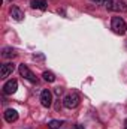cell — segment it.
Wrapping results in <instances>:
<instances>
[{"label": "cell", "instance_id": "cell-8", "mask_svg": "<svg viewBox=\"0 0 127 129\" xmlns=\"http://www.w3.org/2000/svg\"><path fill=\"white\" fill-rule=\"evenodd\" d=\"M5 120L8 122V123H12V122H17V119H18V113L15 111V110H12V108H8L6 111H5Z\"/></svg>", "mask_w": 127, "mask_h": 129}, {"label": "cell", "instance_id": "cell-11", "mask_svg": "<svg viewBox=\"0 0 127 129\" xmlns=\"http://www.w3.org/2000/svg\"><path fill=\"white\" fill-rule=\"evenodd\" d=\"M17 56V51L14 48H5L3 50V57L5 59H14Z\"/></svg>", "mask_w": 127, "mask_h": 129}, {"label": "cell", "instance_id": "cell-2", "mask_svg": "<svg viewBox=\"0 0 127 129\" xmlns=\"http://www.w3.org/2000/svg\"><path fill=\"white\" fill-rule=\"evenodd\" d=\"M111 27H112V30L117 33V35H124L127 30L126 21L121 17H114L112 18V23H111Z\"/></svg>", "mask_w": 127, "mask_h": 129}, {"label": "cell", "instance_id": "cell-4", "mask_svg": "<svg viewBox=\"0 0 127 129\" xmlns=\"http://www.w3.org/2000/svg\"><path fill=\"white\" fill-rule=\"evenodd\" d=\"M18 71H20L21 77H24V78H26V80H29L30 83H36V77H34V74H33L32 71L26 66V64H20Z\"/></svg>", "mask_w": 127, "mask_h": 129}, {"label": "cell", "instance_id": "cell-13", "mask_svg": "<svg viewBox=\"0 0 127 129\" xmlns=\"http://www.w3.org/2000/svg\"><path fill=\"white\" fill-rule=\"evenodd\" d=\"M61 125H63V122H60V120H51L48 123V128L49 129H60Z\"/></svg>", "mask_w": 127, "mask_h": 129}, {"label": "cell", "instance_id": "cell-10", "mask_svg": "<svg viewBox=\"0 0 127 129\" xmlns=\"http://www.w3.org/2000/svg\"><path fill=\"white\" fill-rule=\"evenodd\" d=\"M46 0H33L32 2V8L34 9H40V11H45L46 9Z\"/></svg>", "mask_w": 127, "mask_h": 129}, {"label": "cell", "instance_id": "cell-16", "mask_svg": "<svg viewBox=\"0 0 127 129\" xmlns=\"http://www.w3.org/2000/svg\"><path fill=\"white\" fill-rule=\"evenodd\" d=\"M126 125H127V120H126Z\"/></svg>", "mask_w": 127, "mask_h": 129}, {"label": "cell", "instance_id": "cell-7", "mask_svg": "<svg viewBox=\"0 0 127 129\" xmlns=\"http://www.w3.org/2000/svg\"><path fill=\"white\" fill-rule=\"evenodd\" d=\"M14 69H15V66L12 63H5L2 64V69H0V77L2 78H6V77H9L12 72H14Z\"/></svg>", "mask_w": 127, "mask_h": 129}, {"label": "cell", "instance_id": "cell-12", "mask_svg": "<svg viewBox=\"0 0 127 129\" xmlns=\"http://www.w3.org/2000/svg\"><path fill=\"white\" fill-rule=\"evenodd\" d=\"M42 77H43V80L48 81V83H54V81H55V75H54L52 72H49V71H45V72L42 74Z\"/></svg>", "mask_w": 127, "mask_h": 129}, {"label": "cell", "instance_id": "cell-9", "mask_svg": "<svg viewBox=\"0 0 127 129\" xmlns=\"http://www.w3.org/2000/svg\"><path fill=\"white\" fill-rule=\"evenodd\" d=\"M11 17H12L15 21H21L23 17H24V14H23V11H21L20 8L14 6V8H11Z\"/></svg>", "mask_w": 127, "mask_h": 129}, {"label": "cell", "instance_id": "cell-1", "mask_svg": "<svg viewBox=\"0 0 127 129\" xmlns=\"http://www.w3.org/2000/svg\"><path fill=\"white\" fill-rule=\"evenodd\" d=\"M103 5L109 11H117V12H126L127 11V6H126L124 0H105Z\"/></svg>", "mask_w": 127, "mask_h": 129}, {"label": "cell", "instance_id": "cell-6", "mask_svg": "<svg viewBox=\"0 0 127 129\" xmlns=\"http://www.w3.org/2000/svg\"><path fill=\"white\" fill-rule=\"evenodd\" d=\"M40 104L43 105V107H51V104H52V95H51V92L49 90H43L42 93H40Z\"/></svg>", "mask_w": 127, "mask_h": 129}, {"label": "cell", "instance_id": "cell-15", "mask_svg": "<svg viewBox=\"0 0 127 129\" xmlns=\"http://www.w3.org/2000/svg\"><path fill=\"white\" fill-rule=\"evenodd\" d=\"M75 129H82V128H81V126H76V128H75Z\"/></svg>", "mask_w": 127, "mask_h": 129}, {"label": "cell", "instance_id": "cell-14", "mask_svg": "<svg viewBox=\"0 0 127 129\" xmlns=\"http://www.w3.org/2000/svg\"><path fill=\"white\" fill-rule=\"evenodd\" d=\"M55 93H57V95L60 96V95L63 93V89H60V87H57V89H55Z\"/></svg>", "mask_w": 127, "mask_h": 129}, {"label": "cell", "instance_id": "cell-3", "mask_svg": "<svg viewBox=\"0 0 127 129\" xmlns=\"http://www.w3.org/2000/svg\"><path fill=\"white\" fill-rule=\"evenodd\" d=\"M63 105L66 108H69V110L76 108L79 105V95L78 93H69V95H66L63 99Z\"/></svg>", "mask_w": 127, "mask_h": 129}, {"label": "cell", "instance_id": "cell-5", "mask_svg": "<svg viewBox=\"0 0 127 129\" xmlns=\"http://www.w3.org/2000/svg\"><path fill=\"white\" fill-rule=\"evenodd\" d=\"M17 89H18V81H17V80H9V81H6L5 86H3L5 95H12V93L17 92Z\"/></svg>", "mask_w": 127, "mask_h": 129}, {"label": "cell", "instance_id": "cell-18", "mask_svg": "<svg viewBox=\"0 0 127 129\" xmlns=\"http://www.w3.org/2000/svg\"><path fill=\"white\" fill-rule=\"evenodd\" d=\"M9 2H12V0H9Z\"/></svg>", "mask_w": 127, "mask_h": 129}, {"label": "cell", "instance_id": "cell-17", "mask_svg": "<svg viewBox=\"0 0 127 129\" xmlns=\"http://www.w3.org/2000/svg\"><path fill=\"white\" fill-rule=\"evenodd\" d=\"M124 129H127V126H126V128H124Z\"/></svg>", "mask_w": 127, "mask_h": 129}]
</instances>
